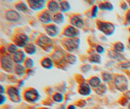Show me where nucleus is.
I'll use <instances>...</instances> for the list:
<instances>
[{"instance_id":"obj_1","label":"nucleus","mask_w":130,"mask_h":109,"mask_svg":"<svg viewBox=\"0 0 130 109\" xmlns=\"http://www.w3.org/2000/svg\"><path fill=\"white\" fill-rule=\"evenodd\" d=\"M114 84L116 88L121 92H126L129 88V81L126 76L117 75L114 78Z\"/></svg>"},{"instance_id":"obj_2","label":"nucleus","mask_w":130,"mask_h":109,"mask_svg":"<svg viewBox=\"0 0 130 109\" xmlns=\"http://www.w3.org/2000/svg\"><path fill=\"white\" fill-rule=\"evenodd\" d=\"M98 29L107 36H111L115 32V25L108 22L98 21Z\"/></svg>"},{"instance_id":"obj_3","label":"nucleus","mask_w":130,"mask_h":109,"mask_svg":"<svg viewBox=\"0 0 130 109\" xmlns=\"http://www.w3.org/2000/svg\"><path fill=\"white\" fill-rule=\"evenodd\" d=\"M37 45L47 52H51L53 48V40L50 37L45 35H41L39 37L37 41Z\"/></svg>"},{"instance_id":"obj_4","label":"nucleus","mask_w":130,"mask_h":109,"mask_svg":"<svg viewBox=\"0 0 130 109\" xmlns=\"http://www.w3.org/2000/svg\"><path fill=\"white\" fill-rule=\"evenodd\" d=\"M2 69L7 73H12L14 70V61L10 55H4L1 59Z\"/></svg>"},{"instance_id":"obj_5","label":"nucleus","mask_w":130,"mask_h":109,"mask_svg":"<svg viewBox=\"0 0 130 109\" xmlns=\"http://www.w3.org/2000/svg\"><path fill=\"white\" fill-rule=\"evenodd\" d=\"M24 97L27 102L30 103H35L40 100V95L38 90L35 88H31L24 92Z\"/></svg>"},{"instance_id":"obj_6","label":"nucleus","mask_w":130,"mask_h":109,"mask_svg":"<svg viewBox=\"0 0 130 109\" xmlns=\"http://www.w3.org/2000/svg\"><path fill=\"white\" fill-rule=\"evenodd\" d=\"M63 46L65 49L69 52H72L79 48L80 39L77 37L65 39L63 42Z\"/></svg>"},{"instance_id":"obj_7","label":"nucleus","mask_w":130,"mask_h":109,"mask_svg":"<svg viewBox=\"0 0 130 109\" xmlns=\"http://www.w3.org/2000/svg\"><path fill=\"white\" fill-rule=\"evenodd\" d=\"M7 94L10 100L14 103H18L22 101L21 93L18 88L14 86L9 87L7 90Z\"/></svg>"},{"instance_id":"obj_8","label":"nucleus","mask_w":130,"mask_h":109,"mask_svg":"<svg viewBox=\"0 0 130 109\" xmlns=\"http://www.w3.org/2000/svg\"><path fill=\"white\" fill-rule=\"evenodd\" d=\"M27 4L31 9L35 11L43 10L47 5V2L45 0H29Z\"/></svg>"},{"instance_id":"obj_9","label":"nucleus","mask_w":130,"mask_h":109,"mask_svg":"<svg viewBox=\"0 0 130 109\" xmlns=\"http://www.w3.org/2000/svg\"><path fill=\"white\" fill-rule=\"evenodd\" d=\"M14 44L18 46V48H25L29 41V37L26 34L24 33H20L15 36L13 40Z\"/></svg>"},{"instance_id":"obj_10","label":"nucleus","mask_w":130,"mask_h":109,"mask_svg":"<svg viewBox=\"0 0 130 109\" xmlns=\"http://www.w3.org/2000/svg\"><path fill=\"white\" fill-rule=\"evenodd\" d=\"M63 35L68 39L76 38L79 35V31L78 30V29L70 25L67 26L64 29L63 32Z\"/></svg>"},{"instance_id":"obj_11","label":"nucleus","mask_w":130,"mask_h":109,"mask_svg":"<svg viewBox=\"0 0 130 109\" xmlns=\"http://www.w3.org/2000/svg\"><path fill=\"white\" fill-rule=\"evenodd\" d=\"M20 14L15 10H9L5 14V18L10 22H18L21 20Z\"/></svg>"},{"instance_id":"obj_12","label":"nucleus","mask_w":130,"mask_h":109,"mask_svg":"<svg viewBox=\"0 0 130 109\" xmlns=\"http://www.w3.org/2000/svg\"><path fill=\"white\" fill-rule=\"evenodd\" d=\"M46 34L50 37H55L61 32V29L56 24H49L45 28Z\"/></svg>"},{"instance_id":"obj_13","label":"nucleus","mask_w":130,"mask_h":109,"mask_svg":"<svg viewBox=\"0 0 130 109\" xmlns=\"http://www.w3.org/2000/svg\"><path fill=\"white\" fill-rule=\"evenodd\" d=\"M53 15H52L50 11H45L40 14L39 17V19L42 23L44 24H50L51 22H53Z\"/></svg>"},{"instance_id":"obj_14","label":"nucleus","mask_w":130,"mask_h":109,"mask_svg":"<svg viewBox=\"0 0 130 109\" xmlns=\"http://www.w3.org/2000/svg\"><path fill=\"white\" fill-rule=\"evenodd\" d=\"M70 24L72 26L76 28L78 30L83 28L85 25L84 20L78 15H74L70 18Z\"/></svg>"},{"instance_id":"obj_15","label":"nucleus","mask_w":130,"mask_h":109,"mask_svg":"<svg viewBox=\"0 0 130 109\" xmlns=\"http://www.w3.org/2000/svg\"><path fill=\"white\" fill-rule=\"evenodd\" d=\"M26 59V54L23 50H18L14 55H13V60L16 64L24 63Z\"/></svg>"},{"instance_id":"obj_16","label":"nucleus","mask_w":130,"mask_h":109,"mask_svg":"<svg viewBox=\"0 0 130 109\" xmlns=\"http://www.w3.org/2000/svg\"><path fill=\"white\" fill-rule=\"evenodd\" d=\"M78 91L81 96H85V97L89 96H90L92 92L91 86L89 85V84H87L86 82L82 83L79 88Z\"/></svg>"},{"instance_id":"obj_17","label":"nucleus","mask_w":130,"mask_h":109,"mask_svg":"<svg viewBox=\"0 0 130 109\" xmlns=\"http://www.w3.org/2000/svg\"><path fill=\"white\" fill-rule=\"evenodd\" d=\"M47 9L51 13L55 14L61 11V7H60V3L57 1H50L47 4Z\"/></svg>"},{"instance_id":"obj_18","label":"nucleus","mask_w":130,"mask_h":109,"mask_svg":"<svg viewBox=\"0 0 130 109\" xmlns=\"http://www.w3.org/2000/svg\"><path fill=\"white\" fill-rule=\"evenodd\" d=\"M53 22L56 25H61L64 22V16L62 12H57L53 15Z\"/></svg>"},{"instance_id":"obj_19","label":"nucleus","mask_w":130,"mask_h":109,"mask_svg":"<svg viewBox=\"0 0 130 109\" xmlns=\"http://www.w3.org/2000/svg\"><path fill=\"white\" fill-rule=\"evenodd\" d=\"M15 74L19 77H22L26 74V68L22 64H16L14 67Z\"/></svg>"},{"instance_id":"obj_20","label":"nucleus","mask_w":130,"mask_h":109,"mask_svg":"<svg viewBox=\"0 0 130 109\" xmlns=\"http://www.w3.org/2000/svg\"><path fill=\"white\" fill-rule=\"evenodd\" d=\"M37 51V45L33 43H28L24 48V52L25 54L29 56L34 55Z\"/></svg>"},{"instance_id":"obj_21","label":"nucleus","mask_w":130,"mask_h":109,"mask_svg":"<svg viewBox=\"0 0 130 109\" xmlns=\"http://www.w3.org/2000/svg\"><path fill=\"white\" fill-rule=\"evenodd\" d=\"M109 58L111 60H116V61H122L126 60V58H124V56L122 54L117 52L115 51L114 50H111L109 52Z\"/></svg>"},{"instance_id":"obj_22","label":"nucleus","mask_w":130,"mask_h":109,"mask_svg":"<svg viewBox=\"0 0 130 109\" xmlns=\"http://www.w3.org/2000/svg\"><path fill=\"white\" fill-rule=\"evenodd\" d=\"M41 65L44 69L50 70V69H52L53 67V65H54L53 60L52 59L50 58H45L42 60Z\"/></svg>"},{"instance_id":"obj_23","label":"nucleus","mask_w":130,"mask_h":109,"mask_svg":"<svg viewBox=\"0 0 130 109\" xmlns=\"http://www.w3.org/2000/svg\"><path fill=\"white\" fill-rule=\"evenodd\" d=\"M89 85L92 88H98L102 85V80L98 76H93L89 80Z\"/></svg>"},{"instance_id":"obj_24","label":"nucleus","mask_w":130,"mask_h":109,"mask_svg":"<svg viewBox=\"0 0 130 109\" xmlns=\"http://www.w3.org/2000/svg\"><path fill=\"white\" fill-rule=\"evenodd\" d=\"M90 63H94V64H101L102 63V57L100 54L98 53H93L90 54L89 58Z\"/></svg>"},{"instance_id":"obj_25","label":"nucleus","mask_w":130,"mask_h":109,"mask_svg":"<svg viewBox=\"0 0 130 109\" xmlns=\"http://www.w3.org/2000/svg\"><path fill=\"white\" fill-rule=\"evenodd\" d=\"M98 7H99V9H100L102 11H111L114 9L113 5L109 2H105L100 3L99 5H98Z\"/></svg>"},{"instance_id":"obj_26","label":"nucleus","mask_w":130,"mask_h":109,"mask_svg":"<svg viewBox=\"0 0 130 109\" xmlns=\"http://www.w3.org/2000/svg\"><path fill=\"white\" fill-rule=\"evenodd\" d=\"M16 10L21 12H26L28 11L29 7L28 4H27L25 2H20L15 5Z\"/></svg>"},{"instance_id":"obj_27","label":"nucleus","mask_w":130,"mask_h":109,"mask_svg":"<svg viewBox=\"0 0 130 109\" xmlns=\"http://www.w3.org/2000/svg\"><path fill=\"white\" fill-rule=\"evenodd\" d=\"M60 7H61V12L64 13V12H68L71 9V5L68 2L62 1L60 3Z\"/></svg>"},{"instance_id":"obj_28","label":"nucleus","mask_w":130,"mask_h":109,"mask_svg":"<svg viewBox=\"0 0 130 109\" xmlns=\"http://www.w3.org/2000/svg\"><path fill=\"white\" fill-rule=\"evenodd\" d=\"M53 60L55 61H57L58 62L59 61H62V60L65 59V55L62 51L61 50H58L57 51L55 54H53Z\"/></svg>"},{"instance_id":"obj_29","label":"nucleus","mask_w":130,"mask_h":109,"mask_svg":"<svg viewBox=\"0 0 130 109\" xmlns=\"http://www.w3.org/2000/svg\"><path fill=\"white\" fill-rule=\"evenodd\" d=\"M114 50L118 53L123 52L125 50V45L122 42H117L114 45Z\"/></svg>"},{"instance_id":"obj_30","label":"nucleus","mask_w":130,"mask_h":109,"mask_svg":"<svg viewBox=\"0 0 130 109\" xmlns=\"http://www.w3.org/2000/svg\"><path fill=\"white\" fill-rule=\"evenodd\" d=\"M102 80L105 82H109L112 80L114 78V76L112 74L107 73V72H104L102 73Z\"/></svg>"},{"instance_id":"obj_31","label":"nucleus","mask_w":130,"mask_h":109,"mask_svg":"<svg viewBox=\"0 0 130 109\" xmlns=\"http://www.w3.org/2000/svg\"><path fill=\"white\" fill-rule=\"evenodd\" d=\"M53 99L56 103H61L64 101V95L61 93H57L53 96Z\"/></svg>"},{"instance_id":"obj_32","label":"nucleus","mask_w":130,"mask_h":109,"mask_svg":"<svg viewBox=\"0 0 130 109\" xmlns=\"http://www.w3.org/2000/svg\"><path fill=\"white\" fill-rule=\"evenodd\" d=\"M24 66L27 69H32L35 66V62L31 58H27L24 62Z\"/></svg>"},{"instance_id":"obj_33","label":"nucleus","mask_w":130,"mask_h":109,"mask_svg":"<svg viewBox=\"0 0 130 109\" xmlns=\"http://www.w3.org/2000/svg\"><path fill=\"white\" fill-rule=\"evenodd\" d=\"M67 61H68V63L70 64L74 65L77 61V57L75 56V55H73L72 54H69L67 56V58H66Z\"/></svg>"},{"instance_id":"obj_34","label":"nucleus","mask_w":130,"mask_h":109,"mask_svg":"<svg viewBox=\"0 0 130 109\" xmlns=\"http://www.w3.org/2000/svg\"><path fill=\"white\" fill-rule=\"evenodd\" d=\"M107 91V87L105 84H102L100 87L96 89V92L98 95H104Z\"/></svg>"},{"instance_id":"obj_35","label":"nucleus","mask_w":130,"mask_h":109,"mask_svg":"<svg viewBox=\"0 0 130 109\" xmlns=\"http://www.w3.org/2000/svg\"><path fill=\"white\" fill-rule=\"evenodd\" d=\"M7 50L9 54H12V55H14L18 51V47L15 44H11L8 47Z\"/></svg>"},{"instance_id":"obj_36","label":"nucleus","mask_w":130,"mask_h":109,"mask_svg":"<svg viewBox=\"0 0 130 109\" xmlns=\"http://www.w3.org/2000/svg\"><path fill=\"white\" fill-rule=\"evenodd\" d=\"M92 68V66L90 64H86L81 67V71L82 73H83L87 74L91 70Z\"/></svg>"},{"instance_id":"obj_37","label":"nucleus","mask_w":130,"mask_h":109,"mask_svg":"<svg viewBox=\"0 0 130 109\" xmlns=\"http://www.w3.org/2000/svg\"><path fill=\"white\" fill-rule=\"evenodd\" d=\"M98 10H99V7L98 6H94L92 8V14L91 17L92 18H95L98 15Z\"/></svg>"},{"instance_id":"obj_38","label":"nucleus","mask_w":130,"mask_h":109,"mask_svg":"<svg viewBox=\"0 0 130 109\" xmlns=\"http://www.w3.org/2000/svg\"><path fill=\"white\" fill-rule=\"evenodd\" d=\"M96 52H97L98 54H102L105 52V48L102 46H101V45H98L96 47Z\"/></svg>"},{"instance_id":"obj_39","label":"nucleus","mask_w":130,"mask_h":109,"mask_svg":"<svg viewBox=\"0 0 130 109\" xmlns=\"http://www.w3.org/2000/svg\"><path fill=\"white\" fill-rule=\"evenodd\" d=\"M120 67L123 69H129V68H130V62H126V63H122V64H120Z\"/></svg>"},{"instance_id":"obj_40","label":"nucleus","mask_w":130,"mask_h":109,"mask_svg":"<svg viewBox=\"0 0 130 109\" xmlns=\"http://www.w3.org/2000/svg\"><path fill=\"white\" fill-rule=\"evenodd\" d=\"M7 101V97L6 96L4 95H1V101H0V105H3Z\"/></svg>"},{"instance_id":"obj_41","label":"nucleus","mask_w":130,"mask_h":109,"mask_svg":"<svg viewBox=\"0 0 130 109\" xmlns=\"http://www.w3.org/2000/svg\"><path fill=\"white\" fill-rule=\"evenodd\" d=\"M121 9L124 11H126L127 9H128V5H127V3L126 2H124L121 4Z\"/></svg>"},{"instance_id":"obj_42","label":"nucleus","mask_w":130,"mask_h":109,"mask_svg":"<svg viewBox=\"0 0 130 109\" xmlns=\"http://www.w3.org/2000/svg\"><path fill=\"white\" fill-rule=\"evenodd\" d=\"M126 22L127 24H130V11H129L126 15Z\"/></svg>"},{"instance_id":"obj_43","label":"nucleus","mask_w":130,"mask_h":109,"mask_svg":"<svg viewBox=\"0 0 130 109\" xmlns=\"http://www.w3.org/2000/svg\"><path fill=\"white\" fill-rule=\"evenodd\" d=\"M5 93V88L3 85H1V95H3Z\"/></svg>"},{"instance_id":"obj_44","label":"nucleus","mask_w":130,"mask_h":109,"mask_svg":"<svg viewBox=\"0 0 130 109\" xmlns=\"http://www.w3.org/2000/svg\"><path fill=\"white\" fill-rule=\"evenodd\" d=\"M126 97H127L128 100L130 101V91H127V92H126Z\"/></svg>"},{"instance_id":"obj_45","label":"nucleus","mask_w":130,"mask_h":109,"mask_svg":"<svg viewBox=\"0 0 130 109\" xmlns=\"http://www.w3.org/2000/svg\"><path fill=\"white\" fill-rule=\"evenodd\" d=\"M24 84H25V81H24V80H22L20 81V82L19 86L20 87H23L24 86Z\"/></svg>"},{"instance_id":"obj_46","label":"nucleus","mask_w":130,"mask_h":109,"mask_svg":"<svg viewBox=\"0 0 130 109\" xmlns=\"http://www.w3.org/2000/svg\"><path fill=\"white\" fill-rule=\"evenodd\" d=\"M67 109H77V108H76L75 105H70V106L67 108Z\"/></svg>"},{"instance_id":"obj_47","label":"nucleus","mask_w":130,"mask_h":109,"mask_svg":"<svg viewBox=\"0 0 130 109\" xmlns=\"http://www.w3.org/2000/svg\"><path fill=\"white\" fill-rule=\"evenodd\" d=\"M40 109H50L48 108H40Z\"/></svg>"},{"instance_id":"obj_48","label":"nucleus","mask_w":130,"mask_h":109,"mask_svg":"<svg viewBox=\"0 0 130 109\" xmlns=\"http://www.w3.org/2000/svg\"><path fill=\"white\" fill-rule=\"evenodd\" d=\"M128 4H129V7H130V1H129V2H128Z\"/></svg>"},{"instance_id":"obj_49","label":"nucleus","mask_w":130,"mask_h":109,"mask_svg":"<svg viewBox=\"0 0 130 109\" xmlns=\"http://www.w3.org/2000/svg\"><path fill=\"white\" fill-rule=\"evenodd\" d=\"M129 45H130V37H129Z\"/></svg>"},{"instance_id":"obj_50","label":"nucleus","mask_w":130,"mask_h":109,"mask_svg":"<svg viewBox=\"0 0 130 109\" xmlns=\"http://www.w3.org/2000/svg\"><path fill=\"white\" fill-rule=\"evenodd\" d=\"M129 109H130V105H129Z\"/></svg>"},{"instance_id":"obj_51","label":"nucleus","mask_w":130,"mask_h":109,"mask_svg":"<svg viewBox=\"0 0 130 109\" xmlns=\"http://www.w3.org/2000/svg\"><path fill=\"white\" fill-rule=\"evenodd\" d=\"M129 32H130V28H129Z\"/></svg>"}]
</instances>
